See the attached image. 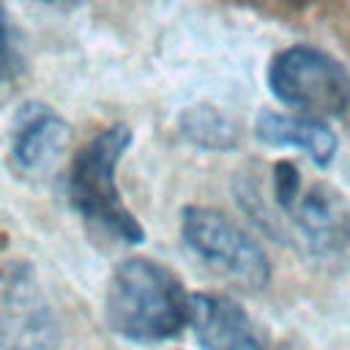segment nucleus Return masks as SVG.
Segmentation results:
<instances>
[{"mask_svg":"<svg viewBox=\"0 0 350 350\" xmlns=\"http://www.w3.org/2000/svg\"><path fill=\"white\" fill-rule=\"evenodd\" d=\"M189 301L175 271L148 257H129L109 276L104 317L129 342H164L189 325Z\"/></svg>","mask_w":350,"mask_h":350,"instance_id":"1","label":"nucleus"},{"mask_svg":"<svg viewBox=\"0 0 350 350\" xmlns=\"http://www.w3.org/2000/svg\"><path fill=\"white\" fill-rule=\"evenodd\" d=\"M134 142V131L126 123H115L98 131L82 145L68 167V200L74 211L98 232L118 243H142L145 230L126 208L118 186V164Z\"/></svg>","mask_w":350,"mask_h":350,"instance_id":"2","label":"nucleus"},{"mask_svg":"<svg viewBox=\"0 0 350 350\" xmlns=\"http://www.w3.org/2000/svg\"><path fill=\"white\" fill-rule=\"evenodd\" d=\"M268 88L284 107L314 118L342 115L350 107L347 68L309 44H293L271 57Z\"/></svg>","mask_w":350,"mask_h":350,"instance_id":"3","label":"nucleus"},{"mask_svg":"<svg viewBox=\"0 0 350 350\" xmlns=\"http://www.w3.org/2000/svg\"><path fill=\"white\" fill-rule=\"evenodd\" d=\"M180 238L194 257L213 271L260 290L271 279V262L262 246L227 213L208 205H189L180 213Z\"/></svg>","mask_w":350,"mask_h":350,"instance_id":"4","label":"nucleus"},{"mask_svg":"<svg viewBox=\"0 0 350 350\" xmlns=\"http://www.w3.org/2000/svg\"><path fill=\"white\" fill-rule=\"evenodd\" d=\"M63 325L27 260H0V350H57Z\"/></svg>","mask_w":350,"mask_h":350,"instance_id":"5","label":"nucleus"},{"mask_svg":"<svg viewBox=\"0 0 350 350\" xmlns=\"http://www.w3.org/2000/svg\"><path fill=\"white\" fill-rule=\"evenodd\" d=\"M301 243L323 262L350 260V202L325 183L304 186L279 208Z\"/></svg>","mask_w":350,"mask_h":350,"instance_id":"6","label":"nucleus"},{"mask_svg":"<svg viewBox=\"0 0 350 350\" xmlns=\"http://www.w3.org/2000/svg\"><path fill=\"white\" fill-rule=\"evenodd\" d=\"M189 325L202 350H265L252 317L224 295H191Z\"/></svg>","mask_w":350,"mask_h":350,"instance_id":"7","label":"nucleus"},{"mask_svg":"<svg viewBox=\"0 0 350 350\" xmlns=\"http://www.w3.org/2000/svg\"><path fill=\"white\" fill-rule=\"evenodd\" d=\"M68 145L66 120L41 104H27L16 115V126L11 134V156L25 172H44L63 156Z\"/></svg>","mask_w":350,"mask_h":350,"instance_id":"8","label":"nucleus"},{"mask_svg":"<svg viewBox=\"0 0 350 350\" xmlns=\"http://www.w3.org/2000/svg\"><path fill=\"white\" fill-rule=\"evenodd\" d=\"M254 137L271 148H298L320 167L331 164L336 156V134L314 115H284V112H260L254 120Z\"/></svg>","mask_w":350,"mask_h":350,"instance_id":"9","label":"nucleus"},{"mask_svg":"<svg viewBox=\"0 0 350 350\" xmlns=\"http://www.w3.org/2000/svg\"><path fill=\"white\" fill-rule=\"evenodd\" d=\"M178 129L186 142L202 150H230L238 145V126L230 115L211 104L186 107L178 115Z\"/></svg>","mask_w":350,"mask_h":350,"instance_id":"10","label":"nucleus"},{"mask_svg":"<svg viewBox=\"0 0 350 350\" xmlns=\"http://www.w3.org/2000/svg\"><path fill=\"white\" fill-rule=\"evenodd\" d=\"M19 71H22V57L14 44V30H11L5 3L0 0V82H11Z\"/></svg>","mask_w":350,"mask_h":350,"instance_id":"11","label":"nucleus"},{"mask_svg":"<svg viewBox=\"0 0 350 350\" xmlns=\"http://www.w3.org/2000/svg\"><path fill=\"white\" fill-rule=\"evenodd\" d=\"M249 3H254L260 8H268V11H282V8H290V5H295L301 0H249Z\"/></svg>","mask_w":350,"mask_h":350,"instance_id":"12","label":"nucleus"},{"mask_svg":"<svg viewBox=\"0 0 350 350\" xmlns=\"http://www.w3.org/2000/svg\"><path fill=\"white\" fill-rule=\"evenodd\" d=\"M44 3H66V0H44Z\"/></svg>","mask_w":350,"mask_h":350,"instance_id":"13","label":"nucleus"}]
</instances>
